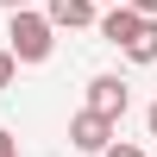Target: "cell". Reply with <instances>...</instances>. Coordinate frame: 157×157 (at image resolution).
<instances>
[{"label":"cell","mask_w":157,"mask_h":157,"mask_svg":"<svg viewBox=\"0 0 157 157\" xmlns=\"http://www.w3.org/2000/svg\"><path fill=\"white\" fill-rule=\"evenodd\" d=\"M126 107H132V94H126L120 75H94V82H88V113H101V120L120 126V120H126Z\"/></svg>","instance_id":"obj_2"},{"label":"cell","mask_w":157,"mask_h":157,"mask_svg":"<svg viewBox=\"0 0 157 157\" xmlns=\"http://www.w3.org/2000/svg\"><path fill=\"white\" fill-rule=\"evenodd\" d=\"M94 0H44V19L57 25V32H82V25H94Z\"/></svg>","instance_id":"obj_4"},{"label":"cell","mask_w":157,"mask_h":157,"mask_svg":"<svg viewBox=\"0 0 157 157\" xmlns=\"http://www.w3.org/2000/svg\"><path fill=\"white\" fill-rule=\"evenodd\" d=\"M0 157H19V138H13L6 126H0Z\"/></svg>","instance_id":"obj_8"},{"label":"cell","mask_w":157,"mask_h":157,"mask_svg":"<svg viewBox=\"0 0 157 157\" xmlns=\"http://www.w3.org/2000/svg\"><path fill=\"white\" fill-rule=\"evenodd\" d=\"M113 132H120V126H113V120H101V113H88V107H82V113L69 120V145L82 151V157H101Z\"/></svg>","instance_id":"obj_3"},{"label":"cell","mask_w":157,"mask_h":157,"mask_svg":"<svg viewBox=\"0 0 157 157\" xmlns=\"http://www.w3.org/2000/svg\"><path fill=\"white\" fill-rule=\"evenodd\" d=\"M0 6H6V13H19V6H32V0H0Z\"/></svg>","instance_id":"obj_11"},{"label":"cell","mask_w":157,"mask_h":157,"mask_svg":"<svg viewBox=\"0 0 157 157\" xmlns=\"http://www.w3.org/2000/svg\"><path fill=\"white\" fill-rule=\"evenodd\" d=\"M145 126H151V138H157V101H151V107H145Z\"/></svg>","instance_id":"obj_10"},{"label":"cell","mask_w":157,"mask_h":157,"mask_svg":"<svg viewBox=\"0 0 157 157\" xmlns=\"http://www.w3.org/2000/svg\"><path fill=\"white\" fill-rule=\"evenodd\" d=\"M101 157H145V145H126V138H107V151Z\"/></svg>","instance_id":"obj_6"},{"label":"cell","mask_w":157,"mask_h":157,"mask_svg":"<svg viewBox=\"0 0 157 157\" xmlns=\"http://www.w3.org/2000/svg\"><path fill=\"white\" fill-rule=\"evenodd\" d=\"M13 75H19V63H13V50L0 44V88H13Z\"/></svg>","instance_id":"obj_7"},{"label":"cell","mask_w":157,"mask_h":157,"mask_svg":"<svg viewBox=\"0 0 157 157\" xmlns=\"http://www.w3.org/2000/svg\"><path fill=\"white\" fill-rule=\"evenodd\" d=\"M6 50H13V63H44L57 50V25L44 13H32V6L6 13Z\"/></svg>","instance_id":"obj_1"},{"label":"cell","mask_w":157,"mask_h":157,"mask_svg":"<svg viewBox=\"0 0 157 157\" xmlns=\"http://www.w3.org/2000/svg\"><path fill=\"white\" fill-rule=\"evenodd\" d=\"M132 13H145V19H157V0H126Z\"/></svg>","instance_id":"obj_9"},{"label":"cell","mask_w":157,"mask_h":157,"mask_svg":"<svg viewBox=\"0 0 157 157\" xmlns=\"http://www.w3.org/2000/svg\"><path fill=\"white\" fill-rule=\"evenodd\" d=\"M94 6H120V0H94Z\"/></svg>","instance_id":"obj_12"},{"label":"cell","mask_w":157,"mask_h":157,"mask_svg":"<svg viewBox=\"0 0 157 157\" xmlns=\"http://www.w3.org/2000/svg\"><path fill=\"white\" fill-rule=\"evenodd\" d=\"M120 50H126L132 63H157V19H138V32L126 38Z\"/></svg>","instance_id":"obj_5"}]
</instances>
